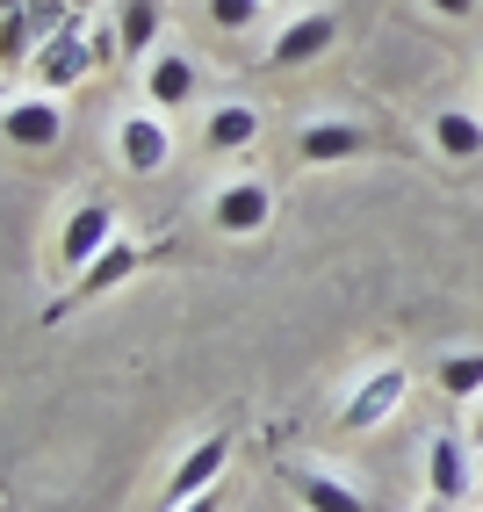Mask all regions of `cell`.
Returning a JSON list of instances; mask_svg holds the SVG:
<instances>
[{"label": "cell", "mask_w": 483, "mask_h": 512, "mask_svg": "<svg viewBox=\"0 0 483 512\" xmlns=\"http://www.w3.org/2000/svg\"><path fill=\"white\" fill-rule=\"evenodd\" d=\"M210 224H217L224 238H253V231H267V224H274V188H267L260 174L224 181L217 202H210Z\"/></svg>", "instance_id": "1"}, {"label": "cell", "mask_w": 483, "mask_h": 512, "mask_svg": "<svg viewBox=\"0 0 483 512\" xmlns=\"http://www.w3.org/2000/svg\"><path fill=\"white\" fill-rule=\"evenodd\" d=\"M109 246H116V210H109V202H80V210L65 217V231H58V267L80 275V267L101 260Z\"/></svg>", "instance_id": "2"}, {"label": "cell", "mask_w": 483, "mask_h": 512, "mask_svg": "<svg viewBox=\"0 0 483 512\" xmlns=\"http://www.w3.org/2000/svg\"><path fill=\"white\" fill-rule=\"evenodd\" d=\"M0 130H8V145H22V152H51V145L65 138L58 94H8V109H0Z\"/></svg>", "instance_id": "3"}, {"label": "cell", "mask_w": 483, "mask_h": 512, "mask_svg": "<svg viewBox=\"0 0 483 512\" xmlns=\"http://www.w3.org/2000/svg\"><path fill=\"white\" fill-rule=\"evenodd\" d=\"M476 440L469 433H433V448H426V491L440 498V505H455V498H469L476 491Z\"/></svg>", "instance_id": "4"}, {"label": "cell", "mask_w": 483, "mask_h": 512, "mask_svg": "<svg viewBox=\"0 0 483 512\" xmlns=\"http://www.w3.org/2000/svg\"><path fill=\"white\" fill-rule=\"evenodd\" d=\"M152 260H159V246H130V238H116V246L101 253V260H87L80 275H73V289H65V303H94V296H109L116 282H130L137 267H152ZM65 303H58V311H65Z\"/></svg>", "instance_id": "5"}, {"label": "cell", "mask_w": 483, "mask_h": 512, "mask_svg": "<svg viewBox=\"0 0 483 512\" xmlns=\"http://www.w3.org/2000/svg\"><path fill=\"white\" fill-rule=\"evenodd\" d=\"M224 462H231V433H202L195 448L174 462V476H166V505H188V498H202V491H217Z\"/></svg>", "instance_id": "6"}, {"label": "cell", "mask_w": 483, "mask_h": 512, "mask_svg": "<svg viewBox=\"0 0 483 512\" xmlns=\"http://www.w3.org/2000/svg\"><path fill=\"white\" fill-rule=\"evenodd\" d=\"M37 87L44 94H65V87H80L87 73H94V37H80V29H58L51 44H37Z\"/></svg>", "instance_id": "7"}, {"label": "cell", "mask_w": 483, "mask_h": 512, "mask_svg": "<svg viewBox=\"0 0 483 512\" xmlns=\"http://www.w3.org/2000/svg\"><path fill=\"white\" fill-rule=\"evenodd\" d=\"M404 390H411V375L397 368V361H383V368H375L368 375V383L347 397V412H339V426H347V433H368V426H383L390 412H397V404H404Z\"/></svg>", "instance_id": "8"}, {"label": "cell", "mask_w": 483, "mask_h": 512, "mask_svg": "<svg viewBox=\"0 0 483 512\" xmlns=\"http://www.w3.org/2000/svg\"><path fill=\"white\" fill-rule=\"evenodd\" d=\"M368 145H375V138H368L361 123H347V116H318V123H310L303 138H296V152H303L310 166H339V159H361Z\"/></svg>", "instance_id": "9"}, {"label": "cell", "mask_w": 483, "mask_h": 512, "mask_svg": "<svg viewBox=\"0 0 483 512\" xmlns=\"http://www.w3.org/2000/svg\"><path fill=\"white\" fill-rule=\"evenodd\" d=\"M116 152L130 174H159L166 159H174V138H166V116H123L116 130Z\"/></svg>", "instance_id": "10"}, {"label": "cell", "mask_w": 483, "mask_h": 512, "mask_svg": "<svg viewBox=\"0 0 483 512\" xmlns=\"http://www.w3.org/2000/svg\"><path fill=\"white\" fill-rule=\"evenodd\" d=\"M332 37H339V22L318 8V15H296L282 37H274V51H267V65H310V58H325L332 51Z\"/></svg>", "instance_id": "11"}, {"label": "cell", "mask_w": 483, "mask_h": 512, "mask_svg": "<svg viewBox=\"0 0 483 512\" xmlns=\"http://www.w3.org/2000/svg\"><path fill=\"white\" fill-rule=\"evenodd\" d=\"M282 476H289V491L303 498V512H368V498H361L354 484H339V476H325V469H303V462H289Z\"/></svg>", "instance_id": "12"}, {"label": "cell", "mask_w": 483, "mask_h": 512, "mask_svg": "<svg viewBox=\"0 0 483 512\" xmlns=\"http://www.w3.org/2000/svg\"><path fill=\"white\" fill-rule=\"evenodd\" d=\"M166 29V0H123L116 8V37H123V58H152Z\"/></svg>", "instance_id": "13"}, {"label": "cell", "mask_w": 483, "mask_h": 512, "mask_svg": "<svg viewBox=\"0 0 483 512\" xmlns=\"http://www.w3.org/2000/svg\"><path fill=\"white\" fill-rule=\"evenodd\" d=\"M202 138H210L217 152H246V145H260V109L253 101H224V109H210Z\"/></svg>", "instance_id": "14"}, {"label": "cell", "mask_w": 483, "mask_h": 512, "mask_svg": "<svg viewBox=\"0 0 483 512\" xmlns=\"http://www.w3.org/2000/svg\"><path fill=\"white\" fill-rule=\"evenodd\" d=\"M145 94H152V109H181V101L195 94V58L159 51V58H152V73H145Z\"/></svg>", "instance_id": "15"}, {"label": "cell", "mask_w": 483, "mask_h": 512, "mask_svg": "<svg viewBox=\"0 0 483 512\" xmlns=\"http://www.w3.org/2000/svg\"><path fill=\"white\" fill-rule=\"evenodd\" d=\"M433 145H440L447 159H476V152H483V123H476L469 109H440V116H433Z\"/></svg>", "instance_id": "16"}, {"label": "cell", "mask_w": 483, "mask_h": 512, "mask_svg": "<svg viewBox=\"0 0 483 512\" xmlns=\"http://www.w3.org/2000/svg\"><path fill=\"white\" fill-rule=\"evenodd\" d=\"M440 390L455 404H476L483 397V354H447L440 361Z\"/></svg>", "instance_id": "17"}, {"label": "cell", "mask_w": 483, "mask_h": 512, "mask_svg": "<svg viewBox=\"0 0 483 512\" xmlns=\"http://www.w3.org/2000/svg\"><path fill=\"white\" fill-rule=\"evenodd\" d=\"M202 8H210L217 29H231V37H238V29H253V22H260V8H274V0H202Z\"/></svg>", "instance_id": "18"}, {"label": "cell", "mask_w": 483, "mask_h": 512, "mask_svg": "<svg viewBox=\"0 0 483 512\" xmlns=\"http://www.w3.org/2000/svg\"><path fill=\"white\" fill-rule=\"evenodd\" d=\"M433 15H447V22H462V15H476V0H433Z\"/></svg>", "instance_id": "19"}, {"label": "cell", "mask_w": 483, "mask_h": 512, "mask_svg": "<svg viewBox=\"0 0 483 512\" xmlns=\"http://www.w3.org/2000/svg\"><path fill=\"white\" fill-rule=\"evenodd\" d=\"M174 512H224V498H217V491H202V498H188V505H174Z\"/></svg>", "instance_id": "20"}, {"label": "cell", "mask_w": 483, "mask_h": 512, "mask_svg": "<svg viewBox=\"0 0 483 512\" xmlns=\"http://www.w3.org/2000/svg\"><path fill=\"white\" fill-rule=\"evenodd\" d=\"M469 440H476V455H483V404L469 412Z\"/></svg>", "instance_id": "21"}, {"label": "cell", "mask_w": 483, "mask_h": 512, "mask_svg": "<svg viewBox=\"0 0 483 512\" xmlns=\"http://www.w3.org/2000/svg\"><path fill=\"white\" fill-rule=\"evenodd\" d=\"M476 491H483V462H476Z\"/></svg>", "instance_id": "22"}, {"label": "cell", "mask_w": 483, "mask_h": 512, "mask_svg": "<svg viewBox=\"0 0 483 512\" xmlns=\"http://www.w3.org/2000/svg\"><path fill=\"white\" fill-rule=\"evenodd\" d=\"M73 8H94V0H73Z\"/></svg>", "instance_id": "23"}]
</instances>
